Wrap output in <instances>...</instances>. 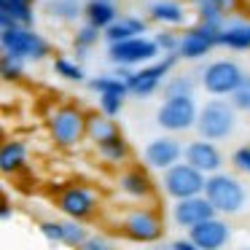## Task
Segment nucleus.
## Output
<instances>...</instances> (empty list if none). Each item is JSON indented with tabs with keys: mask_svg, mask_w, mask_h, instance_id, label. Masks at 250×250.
I'll list each match as a JSON object with an SVG mask.
<instances>
[{
	"mask_svg": "<svg viewBox=\"0 0 250 250\" xmlns=\"http://www.w3.org/2000/svg\"><path fill=\"white\" fill-rule=\"evenodd\" d=\"M237 113L239 110L231 105V100L212 97L205 105H199V116H196V126L199 137H207L212 143H221L231 137L234 126H237Z\"/></svg>",
	"mask_w": 250,
	"mask_h": 250,
	"instance_id": "f257e3e1",
	"label": "nucleus"
},
{
	"mask_svg": "<svg viewBox=\"0 0 250 250\" xmlns=\"http://www.w3.org/2000/svg\"><path fill=\"white\" fill-rule=\"evenodd\" d=\"M205 196L210 199V205L215 207L218 215H237V212H242L245 202H248V191H245V186L239 183L234 175L223 172V169L221 172L207 175Z\"/></svg>",
	"mask_w": 250,
	"mask_h": 250,
	"instance_id": "f03ea898",
	"label": "nucleus"
},
{
	"mask_svg": "<svg viewBox=\"0 0 250 250\" xmlns=\"http://www.w3.org/2000/svg\"><path fill=\"white\" fill-rule=\"evenodd\" d=\"M51 143L57 148H76L86 137V113L78 105H60L46 121Z\"/></svg>",
	"mask_w": 250,
	"mask_h": 250,
	"instance_id": "7ed1b4c3",
	"label": "nucleus"
},
{
	"mask_svg": "<svg viewBox=\"0 0 250 250\" xmlns=\"http://www.w3.org/2000/svg\"><path fill=\"white\" fill-rule=\"evenodd\" d=\"M0 49L24 62H41L51 54V43L35 27H8L0 30Z\"/></svg>",
	"mask_w": 250,
	"mask_h": 250,
	"instance_id": "20e7f679",
	"label": "nucleus"
},
{
	"mask_svg": "<svg viewBox=\"0 0 250 250\" xmlns=\"http://www.w3.org/2000/svg\"><path fill=\"white\" fill-rule=\"evenodd\" d=\"M180 60H183L180 51H169V54H164L162 60H153V62H146V65L135 67L132 78L126 81V83H129V94H132V97H140V100L156 94L159 89L164 86L167 76L172 73V67L178 65Z\"/></svg>",
	"mask_w": 250,
	"mask_h": 250,
	"instance_id": "39448f33",
	"label": "nucleus"
},
{
	"mask_svg": "<svg viewBox=\"0 0 250 250\" xmlns=\"http://www.w3.org/2000/svg\"><path fill=\"white\" fill-rule=\"evenodd\" d=\"M205 183H207V175L202 169H196L194 164H188L186 159H180L178 164L162 169V191L172 202L205 194Z\"/></svg>",
	"mask_w": 250,
	"mask_h": 250,
	"instance_id": "423d86ee",
	"label": "nucleus"
},
{
	"mask_svg": "<svg viewBox=\"0 0 250 250\" xmlns=\"http://www.w3.org/2000/svg\"><path fill=\"white\" fill-rule=\"evenodd\" d=\"M202 78V89H205L210 97H229L234 89L242 83L245 70L239 67V62L234 60H215V62H207L205 67L199 70Z\"/></svg>",
	"mask_w": 250,
	"mask_h": 250,
	"instance_id": "0eeeda50",
	"label": "nucleus"
},
{
	"mask_svg": "<svg viewBox=\"0 0 250 250\" xmlns=\"http://www.w3.org/2000/svg\"><path fill=\"white\" fill-rule=\"evenodd\" d=\"M196 116H199V105L194 97H164V103L156 108V124L164 132H188L196 126Z\"/></svg>",
	"mask_w": 250,
	"mask_h": 250,
	"instance_id": "6e6552de",
	"label": "nucleus"
},
{
	"mask_svg": "<svg viewBox=\"0 0 250 250\" xmlns=\"http://www.w3.org/2000/svg\"><path fill=\"white\" fill-rule=\"evenodd\" d=\"M121 234H124L129 242H137V245H153L162 239L164 234V223L159 218L156 210L151 207H135L124 215L121 221Z\"/></svg>",
	"mask_w": 250,
	"mask_h": 250,
	"instance_id": "1a4fd4ad",
	"label": "nucleus"
},
{
	"mask_svg": "<svg viewBox=\"0 0 250 250\" xmlns=\"http://www.w3.org/2000/svg\"><path fill=\"white\" fill-rule=\"evenodd\" d=\"M159 54H162V49L148 35H132V38L119 41V43H108V60L113 65L137 67V65H146V62H153Z\"/></svg>",
	"mask_w": 250,
	"mask_h": 250,
	"instance_id": "9d476101",
	"label": "nucleus"
},
{
	"mask_svg": "<svg viewBox=\"0 0 250 250\" xmlns=\"http://www.w3.org/2000/svg\"><path fill=\"white\" fill-rule=\"evenodd\" d=\"M221 27H212L207 22L196 19L194 27H188L186 33H180V57L186 62H199L210 54L215 46H221Z\"/></svg>",
	"mask_w": 250,
	"mask_h": 250,
	"instance_id": "9b49d317",
	"label": "nucleus"
},
{
	"mask_svg": "<svg viewBox=\"0 0 250 250\" xmlns=\"http://www.w3.org/2000/svg\"><path fill=\"white\" fill-rule=\"evenodd\" d=\"M97 194L86 186H65L57 194V210L65 218H78V221H89L97 215Z\"/></svg>",
	"mask_w": 250,
	"mask_h": 250,
	"instance_id": "f8f14e48",
	"label": "nucleus"
},
{
	"mask_svg": "<svg viewBox=\"0 0 250 250\" xmlns=\"http://www.w3.org/2000/svg\"><path fill=\"white\" fill-rule=\"evenodd\" d=\"M188 237L199 250H221L231 242V226H229L226 215H210L207 221L196 223L188 229Z\"/></svg>",
	"mask_w": 250,
	"mask_h": 250,
	"instance_id": "ddd939ff",
	"label": "nucleus"
},
{
	"mask_svg": "<svg viewBox=\"0 0 250 250\" xmlns=\"http://www.w3.org/2000/svg\"><path fill=\"white\" fill-rule=\"evenodd\" d=\"M183 148L186 146H180V140L172 137V132L162 137H153L143 148V162H146L148 169H167L183 159Z\"/></svg>",
	"mask_w": 250,
	"mask_h": 250,
	"instance_id": "4468645a",
	"label": "nucleus"
},
{
	"mask_svg": "<svg viewBox=\"0 0 250 250\" xmlns=\"http://www.w3.org/2000/svg\"><path fill=\"white\" fill-rule=\"evenodd\" d=\"M210 215H215V207L210 205V199L205 194L175 199V205H172V223L178 229H183V231H188L191 226L207 221Z\"/></svg>",
	"mask_w": 250,
	"mask_h": 250,
	"instance_id": "2eb2a0df",
	"label": "nucleus"
},
{
	"mask_svg": "<svg viewBox=\"0 0 250 250\" xmlns=\"http://www.w3.org/2000/svg\"><path fill=\"white\" fill-rule=\"evenodd\" d=\"M183 159L188 164H194L196 169H202L205 175H212V172H221V169H223L221 148H218L212 140H207V137H196V140L186 143Z\"/></svg>",
	"mask_w": 250,
	"mask_h": 250,
	"instance_id": "dca6fc26",
	"label": "nucleus"
},
{
	"mask_svg": "<svg viewBox=\"0 0 250 250\" xmlns=\"http://www.w3.org/2000/svg\"><path fill=\"white\" fill-rule=\"evenodd\" d=\"M196 11V19L199 22H207L212 27H226V14L237 6V0H188Z\"/></svg>",
	"mask_w": 250,
	"mask_h": 250,
	"instance_id": "f3484780",
	"label": "nucleus"
},
{
	"mask_svg": "<svg viewBox=\"0 0 250 250\" xmlns=\"http://www.w3.org/2000/svg\"><path fill=\"white\" fill-rule=\"evenodd\" d=\"M119 188H121V194H126L129 199H151L153 196V180L146 169L135 167V169L121 172Z\"/></svg>",
	"mask_w": 250,
	"mask_h": 250,
	"instance_id": "a211bd4d",
	"label": "nucleus"
},
{
	"mask_svg": "<svg viewBox=\"0 0 250 250\" xmlns=\"http://www.w3.org/2000/svg\"><path fill=\"white\" fill-rule=\"evenodd\" d=\"M148 19L156 24H164V27H175V24L186 22V8L178 0H153L148 6Z\"/></svg>",
	"mask_w": 250,
	"mask_h": 250,
	"instance_id": "6ab92c4d",
	"label": "nucleus"
},
{
	"mask_svg": "<svg viewBox=\"0 0 250 250\" xmlns=\"http://www.w3.org/2000/svg\"><path fill=\"white\" fill-rule=\"evenodd\" d=\"M83 19L105 33V27H110V24L119 19L116 3L113 0H86V3H83Z\"/></svg>",
	"mask_w": 250,
	"mask_h": 250,
	"instance_id": "aec40b11",
	"label": "nucleus"
},
{
	"mask_svg": "<svg viewBox=\"0 0 250 250\" xmlns=\"http://www.w3.org/2000/svg\"><path fill=\"white\" fill-rule=\"evenodd\" d=\"M116 132H119V126H116L113 116L103 113V110H92V113H86V137L94 143V146H100L103 140L113 137Z\"/></svg>",
	"mask_w": 250,
	"mask_h": 250,
	"instance_id": "412c9836",
	"label": "nucleus"
},
{
	"mask_svg": "<svg viewBox=\"0 0 250 250\" xmlns=\"http://www.w3.org/2000/svg\"><path fill=\"white\" fill-rule=\"evenodd\" d=\"M221 46L231 51H250V22H226L221 33Z\"/></svg>",
	"mask_w": 250,
	"mask_h": 250,
	"instance_id": "4be33fe9",
	"label": "nucleus"
},
{
	"mask_svg": "<svg viewBox=\"0 0 250 250\" xmlns=\"http://www.w3.org/2000/svg\"><path fill=\"white\" fill-rule=\"evenodd\" d=\"M24 162H27V146H24L22 140L3 143V148H0V169H3V172L6 175L19 172V169L24 167Z\"/></svg>",
	"mask_w": 250,
	"mask_h": 250,
	"instance_id": "5701e85b",
	"label": "nucleus"
},
{
	"mask_svg": "<svg viewBox=\"0 0 250 250\" xmlns=\"http://www.w3.org/2000/svg\"><path fill=\"white\" fill-rule=\"evenodd\" d=\"M35 0H0V14L11 17L22 27H35Z\"/></svg>",
	"mask_w": 250,
	"mask_h": 250,
	"instance_id": "b1692460",
	"label": "nucleus"
},
{
	"mask_svg": "<svg viewBox=\"0 0 250 250\" xmlns=\"http://www.w3.org/2000/svg\"><path fill=\"white\" fill-rule=\"evenodd\" d=\"M43 11L51 19H60L65 24H73V22H78V17H83V6L81 3H73V0H46Z\"/></svg>",
	"mask_w": 250,
	"mask_h": 250,
	"instance_id": "393cba45",
	"label": "nucleus"
},
{
	"mask_svg": "<svg viewBox=\"0 0 250 250\" xmlns=\"http://www.w3.org/2000/svg\"><path fill=\"white\" fill-rule=\"evenodd\" d=\"M97 151H100V156H103L105 162L121 164V162H126V159H129V143H126V137L121 135V132H116L113 137H108V140L100 143Z\"/></svg>",
	"mask_w": 250,
	"mask_h": 250,
	"instance_id": "a878e982",
	"label": "nucleus"
},
{
	"mask_svg": "<svg viewBox=\"0 0 250 250\" xmlns=\"http://www.w3.org/2000/svg\"><path fill=\"white\" fill-rule=\"evenodd\" d=\"M86 86L94 94H124V97H129V83L124 78H119L116 73H105V76L89 78Z\"/></svg>",
	"mask_w": 250,
	"mask_h": 250,
	"instance_id": "bb28decb",
	"label": "nucleus"
},
{
	"mask_svg": "<svg viewBox=\"0 0 250 250\" xmlns=\"http://www.w3.org/2000/svg\"><path fill=\"white\" fill-rule=\"evenodd\" d=\"M196 92V78L194 73H178V76H167L162 86L164 97H194Z\"/></svg>",
	"mask_w": 250,
	"mask_h": 250,
	"instance_id": "cd10ccee",
	"label": "nucleus"
},
{
	"mask_svg": "<svg viewBox=\"0 0 250 250\" xmlns=\"http://www.w3.org/2000/svg\"><path fill=\"white\" fill-rule=\"evenodd\" d=\"M100 38H103V30L89 24V22H83L81 27L76 30V38H73V51H76L78 60H86L89 49H94V46L100 43Z\"/></svg>",
	"mask_w": 250,
	"mask_h": 250,
	"instance_id": "c85d7f7f",
	"label": "nucleus"
},
{
	"mask_svg": "<svg viewBox=\"0 0 250 250\" xmlns=\"http://www.w3.org/2000/svg\"><path fill=\"white\" fill-rule=\"evenodd\" d=\"M62 231H65L67 248H83V242L89 239L86 226H83V221H78V218H65V221H62Z\"/></svg>",
	"mask_w": 250,
	"mask_h": 250,
	"instance_id": "c756f323",
	"label": "nucleus"
},
{
	"mask_svg": "<svg viewBox=\"0 0 250 250\" xmlns=\"http://www.w3.org/2000/svg\"><path fill=\"white\" fill-rule=\"evenodd\" d=\"M54 73L60 78H65V81H70V83H81L83 78H86L83 67L78 65V62L67 60V57H57V60H54Z\"/></svg>",
	"mask_w": 250,
	"mask_h": 250,
	"instance_id": "7c9ffc66",
	"label": "nucleus"
},
{
	"mask_svg": "<svg viewBox=\"0 0 250 250\" xmlns=\"http://www.w3.org/2000/svg\"><path fill=\"white\" fill-rule=\"evenodd\" d=\"M0 73H3L6 81H19V78L24 76V60L3 51V57H0Z\"/></svg>",
	"mask_w": 250,
	"mask_h": 250,
	"instance_id": "2f4dec72",
	"label": "nucleus"
},
{
	"mask_svg": "<svg viewBox=\"0 0 250 250\" xmlns=\"http://www.w3.org/2000/svg\"><path fill=\"white\" fill-rule=\"evenodd\" d=\"M229 100H231V105H234L237 110L250 113V73H245L242 83H239V86L234 89L231 94H229Z\"/></svg>",
	"mask_w": 250,
	"mask_h": 250,
	"instance_id": "473e14b6",
	"label": "nucleus"
},
{
	"mask_svg": "<svg viewBox=\"0 0 250 250\" xmlns=\"http://www.w3.org/2000/svg\"><path fill=\"white\" fill-rule=\"evenodd\" d=\"M132 35H135V33H132V27L119 17L110 27H105L103 38H105V43H119V41H126V38H132Z\"/></svg>",
	"mask_w": 250,
	"mask_h": 250,
	"instance_id": "72a5a7b5",
	"label": "nucleus"
},
{
	"mask_svg": "<svg viewBox=\"0 0 250 250\" xmlns=\"http://www.w3.org/2000/svg\"><path fill=\"white\" fill-rule=\"evenodd\" d=\"M41 237L51 245H65V231H62V221H41L38 226Z\"/></svg>",
	"mask_w": 250,
	"mask_h": 250,
	"instance_id": "f704fd0d",
	"label": "nucleus"
},
{
	"mask_svg": "<svg viewBox=\"0 0 250 250\" xmlns=\"http://www.w3.org/2000/svg\"><path fill=\"white\" fill-rule=\"evenodd\" d=\"M153 41H156V46L164 51V54H169V51H178V49H180V33H175V30H169V27L159 30V33L153 35Z\"/></svg>",
	"mask_w": 250,
	"mask_h": 250,
	"instance_id": "c9c22d12",
	"label": "nucleus"
},
{
	"mask_svg": "<svg viewBox=\"0 0 250 250\" xmlns=\"http://www.w3.org/2000/svg\"><path fill=\"white\" fill-rule=\"evenodd\" d=\"M124 94H100V110L108 116H119L121 110H124Z\"/></svg>",
	"mask_w": 250,
	"mask_h": 250,
	"instance_id": "e433bc0d",
	"label": "nucleus"
},
{
	"mask_svg": "<svg viewBox=\"0 0 250 250\" xmlns=\"http://www.w3.org/2000/svg\"><path fill=\"white\" fill-rule=\"evenodd\" d=\"M231 167L242 175H250V146H239L231 153Z\"/></svg>",
	"mask_w": 250,
	"mask_h": 250,
	"instance_id": "4c0bfd02",
	"label": "nucleus"
},
{
	"mask_svg": "<svg viewBox=\"0 0 250 250\" xmlns=\"http://www.w3.org/2000/svg\"><path fill=\"white\" fill-rule=\"evenodd\" d=\"M121 19H124V22L129 24L132 33H135V35H146V33H148V19L137 17V14H124Z\"/></svg>",
	"mask_w": 250,
	"mask_h": 250,
	"instance_id": "58836bf2",
	"label": "nucleus"
},
{
	"mask_svg": "<svg viewBox=\"0 0 250 250\" xmlns=\"http://www.w3.org/2000/svg\"><path fill=\"white\" fill-rule=\"evenodd\" d=\"M83 248H86V250H108L110 248V239L103 237V234H94V237H89L86 242H83Z\"/></svg>",
	"mask_w": 250,
	"mask_h": 250,
	"instance_id": "ea45409f",
	"label": "nucleus"
},
{
	"mask_svg": "<svg viewBox=\"0 0 250 250\" xmlns=\"http://www.w3.org/2000/svg\"><path fill=\"white\" fill-rule=\"evenodd\" d=\"M169 248L172 250H199L194 245V239L191 237H180V239H172V242H169Z\"/></svg>",
	"mask_w": 250,
	"mask_h": 250,
	"instance_id": "a19ab883",
	"label": "nucleus"
},
{
	"mask_svg": "<svg viewBox=\"0 0 250 250\" xmlns=\"http://www.w3.org/2000/svg\"><path fill=\"white\" fill-rule=\"evenodd\" d=\"M113 73H116L119 78H124V81H129L132 73H135V67H132V65H116V67H113Z\"/></svg>",
	"mask_w": 250,
	"mask_h": 250,
	"instance_id": "79ce46f5",
	"label": "nucleus"
},
{
	"mask_svg": "<svg viewBox=\"0 0 250 250\" xmlns=\"http://www.w3.org/2000/svg\"><path fill=\"white\" fill-rule=\"evenodd\" d=\"M11 215H14L11 202H8V199H3V205H0V218H3V221H11Z\"/></svg>",
	"mask_w": 250,
	"mask_h": 250,
	"instance_id": "37998d69",
	"label": "nucleus"
},
{
	"mask_svg": "<svg viewBox=\"0 0 250 250\" xmlns=\"http://www.w3.org/2000/svg\"><path fill=\"white\" fill-rule=\"evenodd\" d=\"M73 3H83V0H73Z\"/></svg>",
	"mask_w": 250,
	"mask_h": 250,
	"instance_id": "c03bdc74",
	"label": "nucleus"
}]
</instances>
